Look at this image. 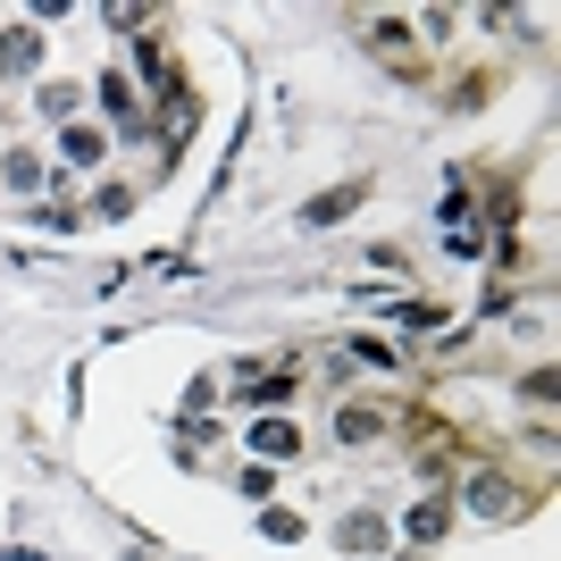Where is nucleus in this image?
<instances>
[{
  "label": "nucleus",
  "instance_id": "nucleus-1",
  "mask_svg": "<svg viewBox=\"0 0 561 561\" xmlns=\"http://www.w3.org/2000/svg\"><path fill=\"white\" fill-rule=\"evenodd\" d=\"M453 528V494H427V503H411V519H402V537L411 545H436Z\"/></svg>",
  "mask_w": 561,
  "mask_h": 561
},
{
  "label": "nucleus",
  "instance_id": "nucleus-8",
  "mask_svg": "<svg viewBox=\"0 0 561 561\" xmlns=\"http://www.w3.org/2000/svg\"><path fill=\"white\" fill-rule=\"evenodd\" d=\"M377 436H386L377 411H344V445H377Z\"/></svg>",
  "mask_w": 561,
  "mask_h": 561
},
{
  "label": "nucleus",
  "instance_id": "nucleus-10",
  "mask_svg": "<svg viewBox=\"0 0 561 561\" xmlns=\"http://www.w3.org/2000/svg\"><path fill=\"white\" fill-rule=\"evenodd\" d=\"M68 160H76V168L101 160V135H93V126H68Z\"/></svg>",
  "mask_w": 561,
  "mask_h": 561
},
{
  "label": "nucleus",
  "instance_id": "nucleus-5",
  "mask_svg": "<svg viewBox=\"0 0 561 561\" xmlns=\"http://www.w3.org/2000/svg\"><path fill=\"white\" fill-rule=\"evenodd\" d=\"M352 210H360V185H344V193H319V202H310V227H335V218H352Z\"/></svg>",
  "mask_w": 561,
  "mask_h": 561
},
{
  "label": "nucleus",
  "instance_id": "nucleus-4",
  "mask_svg": "<svg viewBox=\"0 0 561 561\" xmlns=\"http://www.w3.org/2000/svg\"><path fill=\"white\" fill-rule=\"evenodd\" d=\"M335 537H344L352 553H377V545H386V519H377V512H352L344 528H335Z\"/></svg>",
  "mask_w": 561,
  "mask_h": 561
},
{
  "label": "nucleus",
  "instance_id": "nucleus-9",
  "mask_svg": "<svg viewBox=\"0 0 561 561\" xmlns=\"http://www.w3.org/2000/svg\"><path fill=\"white\" fill-rule=\"evenodd\" d=\"M34 101H43V117H59V126H68V117H76V84H43V93H34Z\"/></svg>",
  "mask_w": 561,
  "mask_h": 561
},
{
  "label": "nucleus",
  "instance_id": "nucleus-7",
  "mask_svg": "<svg viewBox=\"0 0 561 561\" xmlns=\"http://www.w3.org/2000/svg\"><path fill=\"white\" fill-rule=\"evenodd\" d=\"M34 59H43V34H9V43H0V76H9V68H34Z\"/></svg>",
  "mask_w": 561,
  "mask_h": 561
},
{
  "label": "nucleus",
  "instance_id": "nucleus-3",
  "mask_svg": "<svg viewBox=\"0 0 561 561\" xmlns=\"http://www.w3.org/2000/svg\"><path fill=\"white\" fill-rule=\"evenodd\" d=\"M469 503H478L486 519H503V512L519 503V494H512V478H469Z\"/></svg>",
  "mask_w": 561,
  "mask_h": 561
},
{
  "label": "nucleus",
  "instance_id": "nucleus-2",
  "mask_svg": "<svg viewBox=\"0 0 561 561\" xmlns=\"http://www.w3.org/2000/svg\"><path fill=\"white\" fill-rule=\"evenodd\" d=\"M302 445V427L294 420H252V453H268V461H285V453Z\"/></svg>",
  "mask_w": 561,
  "mask_h": 561
},
{
  "label": "nucleus",
  "instance_id": "nucleus-6",
  "mask_svg": "<svg viewBox=\"0 0 561 561\" xmlns=\"http://www.w3.org/2000/svg\"><path fill=\"white\" fill-rule=\"evenodd\" d=\"M285 394H294V369H268V377H243V402H252V411H260V402H285Z\"/></svg>",
  "mask_w": 561,
  "mask_h": 561
}]
</instances>
